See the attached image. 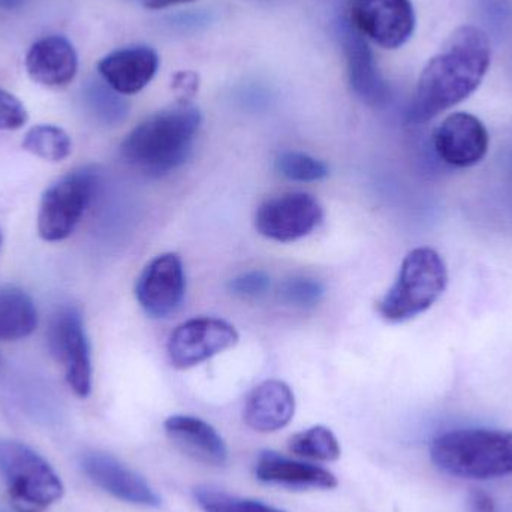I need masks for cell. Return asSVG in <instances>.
I'll return each mask as SVG.
<instances>
[{
    "label": "cell",
    "instance_id": "6da1fadb",
    "mask_svg": "<svg viewBox=\"0 0 512 512\" xmlns=\"http://www.w3.org/2000/svg\"><path fill=\"white\" fill-rule=\"evenodd\" d=\"M490 63L492 47L483 29L466 24L454 30L421 72L409 122L421 125L466 101L483 83Z\"/></svg>",
    "mask_w": 512,
    "mask_h": 512
},
{
    "label": "cell",
    "instance_id": "7a4b0ae2",
    "mask_svg": "<svg viewBox=\"0 0 512 512\" xmlns=\"http://www.w3.org/2000/svg\"><path fill=\"white\" fill-rule=\"evenodd\" d=\"M201 122L200 110L189 104L159 111L129 132L120 155L147 176H165L188 161Z\"/></svg>",
    "mask_w": 512,
    "mask_h": 512
},
{
    "label": "cell",
    "instance_id": "3957f363",
    "mask_svg": "<svg viewBox=\"0 0 512 512\" xmlns=\"http://www.w3.org/2000/svg\"><path fill=\"white\" fill-rule=\"evenodd\" d=\"M436 468L463 480H495L512 474V432L460 429L439 435L430 445Z\"/></svg>",
    "mask_w": 512,
    "mask_h": 512
},
{
    "label": "cell",
    "instance_id": "277c9868",
    "mask_svg": "<svg viewBox=\"0 0 512 512\" xmlns=\"http://www.w3.org/2000/svg\"><path fill=\"white\" fill-rule=\"evenodd\" d=\"M448 270L444 258L430 248H417L403 259L399 276L378 303V312L393 324L411 321L444 294Z\"/></svg>",
    "mask_w": 512,
    "mask_h": 512
},
{
    "label": "cell",
    "instance_id": "5b68a950",
    "mask_svg": "<svg viewBox=\"0 0 512 512\" xmlns=\"http://www.w3.org/2000/svg\"><path fill=\"white\" fill-rule=\"evenodd\" d=\"M0 478L20 512H44L65 495L53 466L23 442L0 439Z\"/></svg>",
    "mask_w": 512,
    "mask_h": 512
},
{
    "label": "cell",
    "instance_id": "8992f818",
    "mask_svg": "<svg viewBox=\"0 0 512 512\" xmlns=\"http://www.w3.org/2000/svg\"><path fill=\"white\" fill-rule=\"evenodd\" d=\"M98 188L92 168H80L48 186L38 210V234L48 243L63 242L74 233Z\"/></svg>",
    "mask_w": 512,
    "mask_h": 512
},
{
    "label": "cell",
    "instance_id": "52a82bcc",
    "mask_svg": "<svg viewBox=\"0 0 512 512\" xmlns=\"http://www.w3.org/2000/svg\"><path fill=\"white\" fill-rule=\"evenodd\" d=\"M47 339L48 349L63 367L69 388L80 399L89 397L93 385L92 357L80 310L74 306L56 310L48 327Z\"/></svg>",
    "mask_w": 512,
    "mask_h": 512
},
{
    "label": "cell",
    "instance_id": "ba28073f",
    "mask_svg": "<svg viewBox=\"0 0 512 512\" xmlns=\"http://www.w3.org/2000/svg\"><path fill=\"white\" fill-rule=\"evenodd\" d=\"M348 17V23L361 36L385 50L405 45L417 24L411 0H351Z\"/></svg>",
    "mask_w": 512,
    "mask_h": 512
},
{
    "label": "cell",
    "instance_id": "9c48e42d",
    "mask_svg": "<svg viewBox=\"0 0 512 512\" xmlns=\"http://www.w3.org/2000/svg\"><path fill=\"white\" fill-rule=\"evenodd\" d=\"M324 219V209L313 195L288 192L265 201L255 216V227L265 239L292 243L312 234Z\"/></svg>",
    "mask_w": 512,
    "mask_h": 512
},
{
    "label": "cell",
    "instance_id": "30bf717a",
    "mask_svg": "<svg viewBox=\"0 0 512 512\" xmlns=\"http://www.w3.org/2000/svg\"><path fill=\"white\" fill-rule=\"evenodd\" d=\"M239 333L230 322L218 318H194L183 322L168 340L171 366L191 369L239 343Z\"/></svg>",
    "mask_w": 512,
    "mask_h": 512
},
{
    "label": "cell",
    "instance_id": "8fae6325",
    "mask_svg": "<svg viewBox=\"0 0 512 512\" xmlns=\"http://www.w3.org/2000/svg\"><path fill=\"white\" fill-rule=\"evenodd\" d=\"M138 303L147 315L168 318L182 307L186 295V274L177 254L156 256L144 268L135 285Z\"/></svg>",
    "mask_w": 512,
    "mask_h": 512
},
{
    "label": "cell",
    "instance_id": "7c38bea8",
    "mask_svg": "<svg viewBox=\"0 0 512 512\" xmlns=\"http://www.w3.org/2000/svg\"><path fill=\"white\" fill-rule=\"evenodd\" d=\"M489 146V132L474 114H450L433 134V147L439 158L454 168L480 164L486 158Z\"/></svg>",
    "mask_w": 512,
    "mask_h": 512
},
{
    "label": "cell",
    "instance_id": "4fadbf2b",
    "mask_svg": "<svg viewBox=\"0 0 512 512\" xmlns=\"http://www.w3.org/2000/svg\"><path fill=\"white\" fill-rule=\"evenodd\" d=\"M81 469L95 486L119 501L138 507H161V499L144 477L110 454H84Z\"/></svg>",
    "mask_w": 512,
    "mask_h": 512
},
{
    "label": "cell",
    "instance_id": "5bb4252c",
    "mask_svg": "<svg viewBox=\"0 0 512 512\" xmlns=\"http://www.w3.org/2000/svg\"><path fill=\"white\" fill-rule=\"evenodd\" d=\"M339 36L346 56L351 89L354 90L357 98L369 107H384L390 102V86L379 72L375 56L366 38L361 36L348 21H342L340 24Z\"/></svg>",
    "mask_w": 512,
    "mask_h": 512
},
{
    "label": "cell",
    "instance_id": "9a60e30c",
    "mask_svg": "<svg viewBox=\"0 0 512 512\" xmlns=\"http://www.w3.org/2000/svg\"><path fill=\"white\" fill-rule=\"evenodd\" d=\"M158 69V53L147 45L120 48L98 63L102 81L120 95L141 92L155 78Z\"/></svg>",
    "mask_w": 512,
    "mask_h": 512
},
{
    "label": "cell",
    "instance_id": "2e32d148",
    "mask_svg": "<svg viewBox=\"0 0 512 512\" xmlns=\"http://www.w3.org/2000/svg\"><path fill=\"white\" fill-rule=\"evenodd\" d=\"M26 71L35 83L63 89L78 71V54L65 36L50 35L36 41L26 54Z\"/></svg>",
    "mask_w": 512,
    "mask_h": 512
},
{
    "label": "cell",
    "instance_id": "e0dca14e",
    "mask_svg": "<svg viewBox=\"0 0 512 512\" xmlns=\"http://www.w3.org/2000/svg\"><path fill=\"white\" fill-rule=\"evenodd\" d=\"M164 429L174 445L195 462L216 468L227 465V444L207 421L192 415H173L165 420Z\"/></svg>",
    "mask_w": 512,
    "mask_h": 512
},
{
    "label": "cell",
    "instance_id": "ac0fdd59",
    "mask_svg": "<svg viewBox=\"0 0 512 512\" xmlns=\"http://www.w3.org/2000/svg\"><path fill=\"white\" fill-rule=\"evenodd\" d=\"M256 480L289 489L333 490L339 486L336 475L321 466L289 459L274 451H262L255 463Z\"/></svg>",
    "mask_w": 512,
    "mask_h": 512
},
{
    "label": "cell",
    "instance_id": "d6986e66",
    "mask_svg": "<svg viewBox=\"0 0 512 512\" xmlns=\"http://www.w3.org/2000/svg\"><path fill=\"white\" fill-rule=\"evenodd\" d=\"M295 414V396L283 381L270 379L256 385L246 399L243 418L258 433H274L285 429Z\"/></svg>",
    "mask_w": 512,
    "mask_h": 512
},
{
    "label": "cell",
    "instance_id": "ffe728a7",
    "mask_svg": "<svg viewBox=\"0 0 512 512\" xmlns=\"http://www.w3.org/2000/svg\"><path fill=\"white\" fill-rule=\"evenodd\" d=\"M38 327V310L32 297L17 286L0 288V340L26 339Z\"/></svg>",
    "mask_w": 512,
    "mask_h": 512
},
{
    "label": "cell",
    "instance_id": "44dd1931",
    "mask_svg": "<svg viewBox=\"0 0 512 512\" xmlns=\"http://www.w3.org/2000/svg\"><path fill=\"white\" fill-rule=\"evenodd\" d=\"M21 147L42 161L62 162L71 155L72 140L59 126L36 125L26 132Z\"/></svg>",
    "mask_w": 512,
    "mask_h": 512
},
{
    "label": "cell",
    "instance_id": "7402d4cb",
    "mask_svg": "<svg viewBox=\"0 0 512 512\" xmlns=\"http://www.w3.org/2000/svg\"><path fill=\"white\" fill-rule=\"evenodd\" d=\"M288 450L294 456L313 462H336L342 454L336 435L325 426H313L292 436Z\"/></svg>",
    "mask_w": 512,
    "mask_h": 512
},
{
    "label": "cell",
    "instance_id": "603a6c76",
    "mask_svg": "<svg viewBox=\"0 0 512 512\" xmlns=\"http://www.w3.org/2000/svg\"><path fill=\"white\" fill-rule=\"evenodd\" d=\"M86 99L93 114L107 125H117L128 116V102L105 83L92 81L87 86Z\"/></svg>",
    "mask_w": 512,
    "mask_h": 512
},
{
    "label": "cell",
    "instance_id": "cb8c5ba5",
    "mask_svg": "<svg viewBox=\"0 0 512 512\" xmlns=\"http://www.w3.org/2000/svg\"><path fill=\"white\" fill-rule=\"evenodd\" d=\"M195 499L204 512H285L254 499L240 498L221 490L198 487Z\"/></svg>",
    "mask_w": 512,
    "mask_h": 512
},
{
    "label": "cell",
    "instance_id": "d4e9b609",
    "mask_svg": "<svg viewBox=\"0 0 512 512\" xmlns=\"http://www.w3.org/2000/svg\"><path fill=\"white\" fill-rule=\"evenodd\" d=\"M276 170L280 176L292 182H319L328 176L325 162L301 152H285L276 159Z\"/></svg>",
    "mask_w": 512,
    "mask_h": 512
},
{
    "label": "cell",
    "instance_id": "484cf974",
    "mask_svg": "<svg viewBox=\"0 0 512 512\" xmlns=\"http://www.w3.org/2000/svg\"><path fill=\"white\" fill-rule=\"evenodd\" d=\"M324 294V285L312 277H292L280 285L279 291L283 303L300 309L318 306Z\"/></svg>",
    "mask_w": 512,
    "mask_h": 512
},
{
    "label": "cell",
    "instance_id": "4316f807",
    "mask_svg": "<svg viewBox=\"0 0 512 512\" xmlns=\"http://www.w3.org/2000/svg\"><path fill=\"white\" fill-rule=\"evenodd\" d=\"M29 120L26 107L17 96L0 87V131H17Z\"/></svg>",
    "mask_w": 512,
    "mask_h": 512
},
{
    "label": "cell",
    "instance_id": "83f0119b",
    "mask_svg": "<svg viewBox=\"0 0 512 512\" xmlns=\"http://www.w3.org/2000/svg\"><path fill=\"white\" fill-rule=\"evenodd\" d=\"M271 279L265 271L254 270L234 277L228 283V288L234 295L243 298H256L264 295L270 289Z\"/></svg>",
    "mask_w": 512,
    "mask_h": 512
},
{
    "label": "cell",
    "instance_id": "f1b7e54d",
    "mask_svg": "<svg viewBox=\"0 0 512 512\" xmlns=\"http://www.w3.org/2000/svg\"><path fill=\"white\" fill-rule=\"evenodd\" d=\"M469 508H471V512H496L492 496L483 490H474L469 495Z\"/></svg>",
    "mask_w": 512,
    "mask_h": 512
},
{
    "label": "cell",
    "instance_id": "f546056e",
    "mask_svg": "<svg viewBox=\"0 0 512 512\" xmlns=\"http://www.w3.org/2000/svg\"><path fill=\"white\" fill-rule=\"evenodd\" d=\"M198 81L197 77L191 72H183V74H179L176 77V81H174V89L182 95V98L186 99L191 98L194 95L195 90H197Z\"/></svg>",
    "mask_w": 512,
    "mask_h": 512
},
{
    "label": "cell",
    "instance_id": "4dcf8cb0",
    "mask_svg": "<svg viewBox=\"0 0 512 512\" xmlns=\"http://www.w3.org/2000/svg\"><path fill=\"white\" fill-rule=\"evenodd\" d=\"M149 9H162L168 6L180 5V3L192 2V0H138Z\"/></svg>",
    "mask_w": 512,
    "mask_h": 512
},
{
    "label": "cell",
    "instance_id": "1f68e13d",
    "mask_svg": "<svg viewBox=\"0 0 512 512\" xmlns=\"http://www.w3.org/2000/svg\"><path fill=\"white\" fill-rule=\"evenodd\" d=\"M23 3L24 0H0V11H14V9L20 8Z\"/></svg>",
    "mask_w": 512,
    "mask_h": 512
},
{
    "label": "cell",
    "instance_id": "d6a6232c",
    "mask_svg": "<svg viewBox=\"0 0 512 512\" xmlns=\"http://www.w3.org/2000/svg\"><path fill=\"white\" fill-rule=\"evenodd\" d=\"M2 243H3V236H2V231H0V248H2Z\"/></svg>",
    "mask_w": 512,
    "mask_h": 512
}]
</instances>
